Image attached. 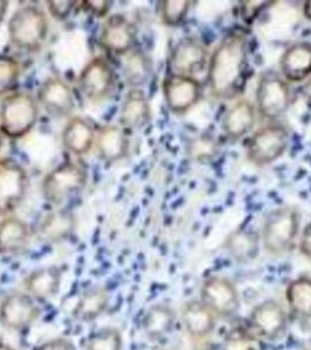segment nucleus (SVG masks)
Returning a JSON list of instances; mask_svg holds the SVG:
<instances>
[{
    "label": "nucleus",
    "mask_w": 311,
    "mask_h": 350,
    "mask_svg": "<svg viewBox=\"0 0 311 350\" xmlns=\"http://www.w3.org/2000/svg\"><path fill=\"white\" fill-rule=\"evenodd\" d=\"M40 315V307L36 299L26 292L11 293L0 303V323L8 329H26L32 326Z\"/></svg>",
    "instance_id": "16"
},
{
    "label": "nucleus",
    "mask_w": 311,
    "mask_h": 350,
    "mask_svg": "<svg viewBox=\"0 0 311 350\" xmlns=\"http://www.w3.org/2000/svg\"><path fill=\"white\" fill-rule=\"evenodd\" d=\"M28 174L16 160H0V216H8L16 211L27 194Z\"/></svg>",
    "instance_id": "11"
},
{
    "label": "nucleus",
    "mask_w": 311,
    "mask_h": 350,
    "mask_svg": "<svg viewBox=\"0 0 311 350\" xmlns=\"http://www.w3.org/2000/svg\"><path fill=\"white\" fill-rule=\"evenodd\" d=\"M80 4L84 12L100 19L108 18L109 12L112 8V1L109 0H84Z\"/></svg>",
    "instance_id": "37"
},
{
    "label": "nucleus",
    "mask_w": 311,
    "mask_h": 350,
    "mask_svg": "<svg viewBox=\"0 0 311 350\" xmlns=\"http://www.w3.org/2000/svg\"><path fill=\"white\" fill-rule=\"evenodd\" d=\"M21 67L13 56L0 55V97H6L14 92L19 83Z\"/></svg>",
    "instance_id": "31"
},
{
    "label": "nucleus",
    "mask_w": 311,
    "mask_h": 350,
    "mask_svg": "<svg viewBox=\"0 0 311 350\" xmlns=\"http://www.w3.org/2000/svg\"><path fill=\"white\" fill-rule=\"evenodd\" d=\"M279 70L289 83L306 82L311 76V42L297 41L286 48L279 59Z\"/></svg>",
    "instance_id": "20"
},
{
    "label": "nucleus",
    "mask_w": 311,
    "mask_h": 350,
    "mask_svg": "<svg viewBox=\"0 0 311 350\" xmlns=\"http://www.w3.org/2000/svg\"><path fill=\"white\" fill-rule=\"evenodd\" d=\"M162 90L169 110L175 115H184L199 103L203 88L197 77L168 72L164 77Z\"/></svg>",
    "instance_id": "13"
},
{
    "label": "nucleus",
    "mask_w": 311,
    "mask_h": 350,
    "mask_svg": "<svg viewBox=\"0 0 311 350\" xmlns=\"http://www.w3.org/2000/svg\"><path fill=\"white\" fill-rule=\"evenodd\" d=\"M34 350H75V346L68 338H56L41 343Z\"/></svg>",
    "instance_id": "39"
},
{
    "label": "nucleus",
    "mask_w": 311,
    "mask_h": 350,
    "mask_svg": "<svg viewBox=\"0 0 311 350\" xmlns=\"http://www.w3.org/2000/svg\"><path fill=\"white\" fill-rule=\"evenodd\" d=\"M96 131L92 124L80 116L72 117L64 126L61 140L69 153L81 157L87 154L95 144Z\"/></svg>",
    "instance_id": "24"
},
{
    "label": "nucleus",
    "mask_w": 311,
    "mask_h": 350,
    "mask_svg": "<svg viewBox=\"0 0 311 350\" xmlns=\"http://www.w3.org/2000/svg\"><path fill=\"white\" fill-rule=\"evenodd\" d=\"M286 303L290 317L311 320V277L299 275L288 284Z\"/></svg>",
    "instance_id": "29"
},
{
    "label": "nucleus",
    "mask_w": 311,
    "mask_h": 350,
    "mask_svg": "<svg viewBox=\"0 0 311 350\" xmlns=\"http://www.w3.org/2000/svg\"><path fill=\"white\" fill-rule=\"evenodd\" d=\"M151 105L142 89H130L122 100L119 124L128 132L145 128L151 120Z\"/></svg>",
    "instance_id": "19"
},
{
    "label": "nucleus",
    "mask_w": 311,
    "mask_h": 350,
    "mask_svg": "<svg viewBox=\"0 0 311 350\" xmlns=\"http://www.w3.org/2000/svg\"><path fill=\"white\" fill-rule=\"evenodd\" d=\"M208 60L206 44L196 36H185L172 48L169 57V72L197 77L208 67Z\"/></svg>",
    "instance_id": "12"
},
{
    "label": "nucleus",
    "mask_w": 311,
    "mask_h": 350,
    "mask_svg": "<svg viewBox=\"0 0 311 350\" xmlns=\"http://www.w3.org/2000/svg\"><path fill=\"white\" fill-rule=\"evenodd\" d=\"M110 304V295L104 287L95 286L84 291L74 307V317L80 321L90 323L100 318Z\"/></svg>",
    "instance_id": "30"
},
{
    "label": "nucleus",
    "mask_w": 311,
    "mask_h": 350,
    "mask_svg": "<svg viewBox=\"0 0 311 350\" xmlns=\"http://www.w3.org/2000/svg\"><path fill=\"white\" fill-rule=\"evenodd\" d=\"M31 229L27 222L16 216L0 219V255H16L27 247Z\"/></svg>",
    "instance_id": "26"
},
{
    "label": "nucleus",
    "mask_w": 311,
    "mask_h": 350,
    "mask_svg": "<svg viewBox=\"0 0 311 350\" xmlns=\"http://www.w3.org/2000/svg\"><path fill=\"white\" fill-rule=\"evenodd\" d=\"M307 350H311V349H307Z\"/></svg>",
    "instance_id": "46"
},
{
    "label": "nucleus",
    "mask_w": 311,
    "mask_h": 350,
    "mask_svg": "<svg viewBox=\"0 0 311 350\" xmlns=\"http://www.w3.org/2000/svg\"><path fill=\"white\" fill-rule=\"evenodd\" d=\"M301 221L302 215L297 208L284 206L271 211L260 232L264 250L273 257L287 255L301 234Z\"/></svg>",
    "instance_id": "2"
},
{
    "label": "nucleus",
    "mask_w": 311,
    "mask_h": 350,
    "mask_svg": "<svg viewBox=\"0 0 311 350\" xmlns=\"http://www.w3.org/2000/svg\"><path fill=\"white\" fill-rule=\"evenodd\" d=\"M290 144V131L284 124H268L256 130L246 146L249 163L264 167L284 157Z\"/></svg>",
    "instance_id": "6"
},
{
    "label": "nucleus",
    "mask_w": 311,
    "mask_h": 350,
    "mask_svg": "<svg viewBox=\"0 0 311 350\" xmlns=\"http://www.w3.org/2000/svg\"><path fill=\"white\" fill-rule=\"evenodd\" d=\"M77 83L86 100L92 104L103 103L115 92V72L104 57L95 56L82 68Z\"/></svg>",
    "instance_id": "10"
},
{
    "label": "nucleus",
    "mask_w": 311,
    "mask_h": 350,
    "mask_svg": "<svg viewBox=\"0 0 311 350\" xmlns=\"http://www.w3.org/2000/svg\"><path fill=\"white\" fill-rule=\"evenodd\" d=\"M303 14L308 21H311V0H308L303 5Z\"/></svg>",
    "instance_id": "42"
},
{
    "label": "nucleus",
    "mask_w": 311,
    "mask_h": 350,
    "mask_svg": "<svg viewBox=\"0 0 311 350\" xmlns=\"http://www.w3.org/2000/svg\"><path fill=\"white\" fill-rule=\"evenodd\" d=\"M121 61V69L125 83L132 89H140L151 79L153 64L151 57L142 48L136 46L124 54Z\"/></svg>",
    "instance_id": "25"
},
{
    "label": "nucleus",
    "mask_w": 311,
    "mask_h": 350,
    "mask_svg": "<svg viewBox=\"0 0 311 350\" xmlns=\"http://www.w3.org/2000/svg\"><path fill=\"white\" fill-rule=\"evenodd\" d=\"M88 171L76 161H64L49 172L41 185L45 201L61 206L77 196L87 185Z\"/></svg>",
    "instance_id": "5"
},
{
    "label": "nucleus",
    "mask_w": 311,
    "mask_h": 350,
    "mask_svg": "<svg viewBox=\"0 0 311 350\" xmlns=\"http://www.w3.org/2000/svg\"><path fill=\"white\" fill-rule=\"evenodd\" d=\"M251 70V39L244 29L221 38L208 64V87L216 100H232L244 92Z\"/></svg>",
    "instance_id": "1"
},
{
    "label": "nucleus",
    "mask_w": 311,
    "mask_h": 350,
    "mask_svg": "<svg viewBox=\"0 0 311 350\" xmlns=\"http://www.w3.org/2000/svg\"><path fill=\"white\" fill-rule=\"evenodd\" d=\"M76 4L75 0H49L47 1L48 12L56 21H66L72 16Z\"/></svg>",
    "instance_id": "36"
},
{
    "label": "nucleus",
    "mask_w": 311,
    "mask_h": 350,
    "mask_svg": "<svg viewBox=\"0 0 311 350\" xmlns=\"http://www.w3.org/2000/svg\"><path fill=\"white\" fill-rule=\"evenodd\" d=\"M299 254L311 262V221L299 234Z\"/></svg>",
    "instance_id": "38"
},
{
    "label": "nucleus",
    "mask_w": 311,
    "mask_h": 350,
    "mask_svg": "<svg viewBox=\"0 0 311 350\" xmlns=\"http://www.w3.org/2000/svg\"><path fill=\"white\" fill-rule=\"evenodd\" d=\"M180 321L188 338L203 341L214 333L219 320L199 298H196L184 304Z\"/></svg>",
    "instance_id": "17"
},
{
    "label": "nucleus",
    "mask_w": 311,
    "mask_h": 350,
    "mask_svg": "<svg viewBox=\"0 0 311 350\" xmlns=\"http://www.w3.org/2000/svg\"><path fill=\"white\" fill-rule=\"evenodd\" d=\"M302 92H303L304 98L311 104V76L304 82Z\"/></svg>",
    "instance_id": "40"
},
{
    "label": "nucleus",
    "mask_w": 311,
    "mask_h": 350,
    "mask_svg": "<svg viewBox=\"0 0 311 350\" xmlns=\"http://www.w3.org/2000/svg\"><path fill=\"white\" fill-rule=\"evenodd\" d=\"M220 350H262V347L259 338L248 328L236 327L226 334Z\"/></svg>",
    "instance_id": "32"
},
{
    "label": "nucleus",
    "mask_w": 311,
    "mask_h": 350,
    "mask_svg": "<svg viewBox=\"0 0 311 350\" xmlns=\"http://www.w3.org/2000/svg\"><path fill=\"white\" fill-rule=\"evenodd\" d=\"M137 36V27L130 19L123 14H112L101 26L99 44L105 52L121 57L136 47Z\"/></svg>",
    "instance_id": "14"
},
{
    "label": "nucleus",
    "mask_w": 311,
    "mask_h": 350,
    "mask_svg": "<svg viewBox=\"0 0 311 350\" xmlns=\"http://www.w3.org/2000/svg\"><path fill=\"white\" fill-rule=\"evenodd\" d=\"M36 100L53 118H68L75 110L72 87L59 76H49L38 89Z\"/></svg>",
    "instance_id": "15"
},
{
    "label": "nucleus",
    "mask_w": 311,
    "mask_h": 350,
    "mask_svg": "<svg viewBox=\"0 0 311 350\" xmlns=\"http://www.w3.org/2000/svg\"><path fill=\"white\" fill-rule=\"evenodd\" d=\"M0 148H1V132H0Z\"/></svg>",
    "instance_id": "44"
},
{
    "label": "nucleus",
    "mask_w": 311,
    "mask_h": 350,
    "mask_svg": "<svg viewBox=\"0 0 311 350\" xmlns=\"http://www.w3.org/2000/svg\"><path fill=\"white\" fill-rule=\"evenodd\" d=\"M96 153L107 163H119L127 158L130 151L129 132L120 124H107L96 132Z\"/></svg>",
    "instance_id": "18"
},
{
    "label": "nucleus",
    "mask_w": 311,
    "mask_h": 350,
    "mask_svg": "<svg viewBox=\"0 0 311 350\" xmlns=\"http://www.w3.org/2000/svg\"><path fill=\"white\" fill-rule=\"evenodd\" d=\"M199 299L218 320H233L241 310V298L236 284L225 275H211L203 280Z\"/></svg>",
    "instance_id": "7"
},
{
    "label": "nucleus",
    "mask_w": 311,
    "mask_h": 350,
    "mask_svg": "<svg viewBox=\"0 0 311 350\" xmlns=\"http://www.w3.org/2000/svg\"><path fill=\"white\" fill-rule=\"evenodd\" d=\"M289 321L287 306L275 299H266L251 308L247 328L260 341L274 342L287 333Z\"/></svg>",
    "instance_id": "8"
},
{
    "label": "nucleus",
    "mask_w": 311,
    "mask_h": 350,
    "mask_svg": "<svg viewBox=\"0 0 311 350\" xmlns=\"http://www.w3.org/2000/svg\"><path fill=\"white\" fill-rule=\"evenodd\" d=\"M40 113L36 97L25 92H14L0 104V132L11 139H21L32 131Z\"/></svg>",
    "instance_id": "3"
},
{
    "label": "nucleus",
    "mask_w": 311,
    "mask_h": 350,
    "mask_svg": "<svg viewBox=\"0 0 311 350\" xmlns=\"http://www.w3.org/2000/svg\"><path fill=\"white\" fill-rule=\"evenodd\" d=\"M239 4V14L241 21H244V24L251 26L259 19V16L262 14V12L274 4V1L242 0V1H240Z\"/></svg>",
    "instance_id": "35"
},
{
    "label": "nucleus",
    "mask_w": 311,
    "mask_h": 350,
    "mask_svg": "<svg viewBox=\"0 0 311 350\" xmlns=\"http://www.w3.org/2000/svg\"><path fill=\"white\" fill-rule=\"evenodd\" d=\"M123 336L114 327H105L97 330L87 341V350H122Z\"/></svg>",
    "instance_id": "33"
},
{
    "label": "nucleus",
    "mask_w": 311,
    "mask_h": 350,
    "mask_svg": "<svg viewBox=\"0 0 311 350\" xmlns=\"http://www.w3.org/2000/svg\"><path fill=\"white\" fill-rule=\"evenodd\" d=\"M158 350H172V349H158Z\"/></svg>",
    "instance_id": "45"
},
{
    "label": "nucleus",
    "mask_w": 311,
    "mask_h": 350,
    "mask_svg": "<svg viewBox=\"0 0 311 350\" xmlns=\"http://www.w3.org/2000/svg\"><path fill=\"white\" fill-rule=\"evenodd\" d=\"M223 247L232 260L241 265L249 264L259 257L262 247L261 236L253 229L239 228L225 239Z\"/></svg>",
    "instance_id": "21"
},
{
    "label": "nucleus",
    "mask_w": 311,
    "mask_h": 350,
    "mask_svg": "<svg viewBox=\"0 0 311 350\" xmlns=\"http://www.w3.org/2000/svg\"><path fill=\"white\" fill-rule=\"evenodd\" d=\"M256 123V105L248 100H239L223 116L221 129L223 135L229 139L239 140L251 133Z\"/></svg>",
    "instance_id": "22"
},
{
    "label": "nucleus",
    "mask_w": 311,
    "mask_h": 350,
    "mask_svg": "<svg viewBox=\"0 0 311 350\" xmlns=\"http://www.w3.org/2000/svg\"><path fill=\"white\" fill-rule=\"evenodd\" d=\"M76 219L72 211L58 209L48 213L38 227V236L47 243H59L67 239L75 230Z\"/></svg>",
    "instance_id": "28"
},
{
    "label": "nucleus",
    "mask_w": 311,
    "mask_h": 350,
    "mask_svg": "<svg viewBox=\"0 0 311 350\" xmlns=\"http://www.w3.org/2000/svg\"><path fill=\"white\" fill-rule=\"evenodd\" d=\"M256 111L268 120H279L290 108V84L281 72H266L256 87Z\"/></svg>",
    "instance_id": "9"
},
{
    "label": "nucleus",
    "mask_w": 311,
    "mask_h": 350,
    "mask_svg": "<svg viewBox=\"0 0 311 350\" xmlns=\"http://www.w3.org/2000/svg\"><path fill=\"white\" fill-rule=\"evenodd\" d=\"M176 323L175 310L168 304L158 303L152 305L144 314L142 328L147 338L158 341L171 334Z\"/></svg>",
    "instance_id": "27"
},
{
    "label": "nucleus",
    "mask_w": 311,
    "mask_h": 350,
    "mask_svg": "<svg viewBox=\"0 0 311 350\" xmlns=\"http://www.w3.org/2000/svg\"><path fill=\"white\" fill-rule=\"evenodd\" d=\"M0 350H16L13 347L10 346L8 343L0 341Z\"/></svg>",
    "instance_id": "43"
},
{
    "label": "nucleus",
    "mask_w": 311,
    "mask_h": 350,
    "mask_svg": "<svg viewBox=\"0 0 311 350\" xmlns=\"http://www.w3.org/2000/svg\"><path fill=\"white\" fill-rule=\"evenodd\" d=\"M8 5L10 3L6 0H0V25L4 21L6 13H8Z\"/></svg>",
    "instance_id": "41"
},
{
    "label": "nucleus",
    "mask_w": 311,
    "mask_h": 350,
    "mask_svg": "<svg viewBox=\"0 0 311 350\" xmlns=\"http://www.w3.org/2000/svg\"><path fill=\"white\" fill-rule=\"evenodd\" d=\"M62 271L58 267H44L32 271L25 278L24 288L36 301L54 298L60 292Z\"/></svg>",
    "instance_id": "23"
},
{
    "label": "nucleus",
    "mask_w": 311,
    "mask_h": 350,
    "mask_svg": "<svg viewBox=\"0 0 311 350\" xmlns=\"http://www.w3.org/2000/svg\"><path fill=\"white\" fill-rule=\"evenodd\" d=\"M48 27L46 13L39 6L25 5L8 21V39L21 51L38 53L47 39Z\"/></svg>",
    "instance_id": "4"
},
{
    "label": "nucleus",
    "mask_w": 311,
    "mask_h": 350,
    "mask_svg": "<svg viewBox=\"0 0 311 350\" xmlns=\"http://www.w3.org/2000/svg\"><path fill=\"white\" fill-rule=\"evenodd\" d=\"M188 0H164L160 3V18L166 26L176 27L183 23L191 8Z\"/></svg>",
    "instance_id": "34"
}]
</instances>
